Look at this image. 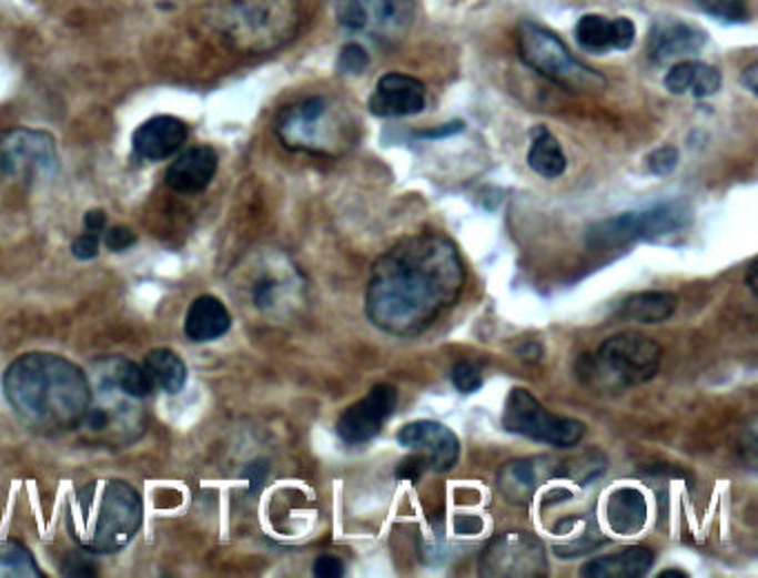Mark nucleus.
I'll return each instance as SVG.
<instances>
[{
    "label": "nucleus",
    "mask_w": 758,
    "mask_h": 578,
    "mask_svg": "<svg viewBox=\"0 0 758 578\" xmlns=\"http://www.w3.org/2000/svg\"><path fill=\"white\" fill-rule=\"evenodd\" d=\"M465 287L456 245L436 234H414L381 254L365 290V314L392 336H418L445 314Z\"/></svg>",
    "instance_id": "obj_1"
},
{
    "label": "nucleus",
    "mask_w": 758,
    "mask_h": 578,
    "mask_svg": "<svg viewBox=\"0 0 758 578\" xmlns=\"http://www.w3.org/2000/svg\"><path fill=\"white\" fill-rule=\"evenodd\" d=\"M3 394L28 427L54 436L81 425L92 403V381L65 356L30 352L8 367Z\"/></svg>",
    "instance_id": "obj_2"
},
{
    "label": "nucleus",
    "mask_w": 758,
    "mask_h": 578,
    "mask_svg": "<svg viewBox=\"0 0 758 578\" xmlns=\"http://www.w3.org/2000/svg\"><path fill=\"white\" fill-rule=\"evenodd\" d=\"M68 525L81 549L121 551L143 525V498L121 478H94L72 494Z\"/></svg>",
    "instance_id": "obj_3"
},
{
    "label": "nucleus",
    "mask_w": 758,
    "mask_h": 578,
    "mask_svg": "<svg viewBox=\"0 0 758 578\" xmlns=\"http://www.w3.org/2000/svg\"><path fill=\"white\" fill-rule=\"evenodd\" d=\"M212 32L236 54L265 57L285 48L301 28L299 0H212Z\"/></svg>",
    "instance_id": "obj_4"
},
{
    "label": "nucleus",
    "mask_w": 758,
    "mask_h": 578,
    "mask_svg": "<svg viewBox=\"0 0 758 578\" xmlns=\"http://www.w3.org/2000/svg\"><path fill=\"white\" fill-rule=\"evenodd\" d=\"M663 347L636 332L609 336L596 352L576 358V376L583 385L603 392H623L651 381L660 367Z\"/></svg>",
    "instance_id": "obj_5"
},
{
    "label": "nucleus",
    "mask_w": 758,
    "mask_h": 578,
    "mask_svg": "<svg viewBox=\"0 0 758 578\" xmlns=\"http://www.w3.org/2000/svg\"><path fill=\"white\" fill-rule=\"evenodd\" d=\"M518 52L532 70L567 92H600L605 88L603 74L574 59L556 34L532 21L518 26Z\"/></svg>",
    "instance_id": "obj_6"
},
{
    "label": "nucleus",
    "mask_w": 758,
    "mask_h": 578,
    "mask_svg": "<svg viewBox=\"0 0 758 578\" xmlns=\"http://www.w3.org/2000/svg\"><path fill=\"white\" fill-rule=\"evenodd\" d=\"M694 219L691 205L685 201L658 203L645 212H625L592 225L585 234L589 247H618L631 241H654L685 230Z\"/></svg>",
    "instance_id": "obj_7"
},
{
    "label": "nucleus",
    "mask_w": 758,
    "mask_h": 578,
    "mask_svg": "<svg viewBox=\"0 0 758 578\" xmlns=\"http://www.w3.org/2000/svg\"><path fill=\"white\" fill-rule=\"evenodd\" d=\"M97 383L92 385V403L81 420L90 434H110L123 443H130L143 432L141 398L128 394L112 376L105 361L97 363Z\"/></svg>",
    "instance_id": "obj_8"
},
{
    "label": "nucleus",
    "mask_w": 758,
    "mask_h": 578,
    "mask_svg": "<svg viewBox=\"0 0 758 578\" xmlns=\"http://www.w3.org/2000/svg\"><path fill=\"white\" fill-rule=\"evenodd\" d=\"M503 427L552 447H574L585 436V423L545 409L534 394L523 387L509 392L503 409Z\"/></svg>",
    "instance_id": "obj_9"
},
{
    "label": "nucleus",
    "mask_w": 758,
    "mask_h": 578,
    "mask_svg": "<svg viewBox=\"0 0 758 578\" xmlns=\"http://www.w3.org/2000/svg\"><path fill=\"white\" fill-rule=\"evenodd\" d=\"M338 26L376 43L403 41L414 23V0H334Z\"/></svg>",
    "instance_id": "obj_10"
},
{
    "label": "nucleus",
    "mask_w": 758,
    "mask_h": 578,
    "mask_svg": "<svg viewBox=\"0 0 758 578\" xmlns=\"http://www.w3.org/2000/svg\"><path fill=\"white\" fill-rule=\"evenodd\" d=\"M59 170V148L50 132L12 128L0 132V176L48 179Z\"/></svg>",
    "instance_id": "obj_11"
},
{
    "label": "nucleus",
    "mask_w": 758,
    "mask_h": 578,
    "mask_svg": "<svg viewBox=\"0 0 758 578\" xmlns=\"http://www.w3.org/2000/svg\"><path fill=\"white\" fill-rule=\"evenodd\" d=\"M332 101L312 97L285 108L276 119V134L287 150L296 152H327L330 136H338L341 128L330 121Z\"/></svg>",
    "instance_id": "obj_12"
},
{
    "label": "nucleus",
    "mask_w": 758,
    "mask_h": 578,
    "mask_svg": "<svg viewBox=\"0 0 758 578\" xmlns=\"http://www.w3.org/2000/svg\"><path fill=\"white\" fill-rule=\"evenodd\" d=\"M485 576H543L547 574V554L543 542L529 531H505L487 542L481 556Z\"/></svg>",
    "instance_id": "obj_13"
},
{
    "label": "nucleus",
    "mask_w": 758,
    "mask_h": 578,
    "mask_svg": "<svg viewBox=\"0 0 758 578\" xmlns=\"http://www.w3.org/2000/svg\"><path fill=\"white\" fill-rule=\"evenodd\" d=\"M398 392L392 385H376L367 396L347 407L338 423L336 434L347 445H365L378 436L385 420L394 414Z\"/></svg>",
    "instance_id": "obj_14"
},
{
    "label": "nucleus",
    "mask_w": 758,
    "mask_h": 578,
    "mask_svg": "<svg viewBox=\"0 0 758 578\" xmlns=\"http://www.w3.org/2000/svg\"><path fill=\"white\" fill-rule=\"evenodd\" d=\"M396 438L403 447L423 454L427 458V465L436 471H447L458 463L461 443L456 434L443 423L414 420L398 429Z\"/></svg>",
    "instance_id": "obj_15"
},
{
    "label": "nucleus",
    "mask_w": 758,
    "mask_h": 578,
    "mask_svg": "<svg viewBox=\"0 0 758 578\" xmlns=\"http://www.w3.org/2000/svg\"><path fill=\"white\" fill-rule=\"evenodd\" d=\"M565 474L567 467L554 458H518L501 467L498 489L509 503L525 505L545 480L563 478Z\"/></svg>",
    "instance_id": "obj_16"
},
{
    "label": "nucleus",
    "mask_w": 758,
    "mask_h": 578,
    "mask_svg": "<svg viewBox=\"0 0 758 578\" xmlns=\"http://www.w3.org/2000/svg\"><path fill=\"white\" fill-rule=\"evenodd\" d=\"M425 110V85L407 74H385L370 99V112L381 119L414 116Z\"/></svg>",
    "instance_id": "obj_17"
},
{
    "label": "nucleus",
    "mask_w": 758,
    "mask_h": 578,
    "mask_svg": "<svg viewBox=\"0 0 758 578\" xmlns=\"http://www.w3.org/2000/svg\"><path fill=\"white\" fill-rule=\"evenodd\" d=\"M188 125L176 116H154L145 121L132 136L134 152L152 163L165 161L181 152L188 141Z\"/></svg>",
    "instance_id": "obj_18"
},
{
    "label": "nucleus",
    "mask_w": 758,
    "mask_h": 578,
    "mask_svg": "<svg viewBox=\"0 0 758 578\" xmlns=\"http://www.w3.org/2000/svg\"><path fill=\"white\" fill-rule=\"evenodd\" d=\"M219 170V154L210 145H196L176 156L165 172V183L179 194H199L210 187Z\"/></svg>",
    "instance_id": "obj_19"
},
{
    "label": "nucleus",
    "mask_w": 758,
    "mask_h": 578,
    "mask_svg": "<svg viewBox=\"0 0 758 578\" xmlns=\"http://www.w3.org/2000/svg\"><path fill=\"white\" fill-rule=\"evenodd\" d=\"M705 41L707 37L694 26H685L674 19L658 21L649 32V59L656 63L685 59L700 52Z\"/></svg>",
    "instance_id": "obj_20"
},
{
    "label": "nucleus",
    "mask_w": 758,
    "mask_h": 578,
    "mask_svg": "<svg viewBox=\"0 0 758 578\" xmlns=\"http://www.w3.org/2000/svg\"><path fill=\"white\" fill-rule=\"evenodd\" d=\"M232 329V314L216 296H199L185 316V336L194 343L219 341Z\"/></svg>",
    "instance_id": "obj_21"
},
{
    "label": "nucleus",
    "mask_w": 758,
    "mask_h": 578,
    "mask_svg": "<svg viewBox=\"0 0 758 578\" xmlns=\"http://www.w3.org/2000/svg\"><path fill=\"white\" fill-rule=\"evenodd\" d=\"M654 565V551L643 545L623 547L618 554H607L589 560L580 576L585 578H638L649 571Z\"/></svg>",
    "instance_id": "obj_22"
},
{
    "label": "nucleus",
    "mask_w": 758,
    "mask_h": 578,
    "mask_svg": "<svg viewBox=\"0 0 758 578\" xmlns=\"http://www.w3.org/2000/svg\"><path fill=\"white\" fill-rule=\"evenodd\" d=\"M607 525L620 536H631L647 523V500L634 487H618L609 494L605 505Z\"/></svg>",
    "instance_id": "obj_23"
},
{
    "label": "nucleus",
    "mask_w": 758,
    "mask_h": 578,
    "mask_svg": "<svg viewBox=\"0 0 758 578\" xmlns=\"http://www.w3.org/2000/svg\"><path fill=\"white\" fill-rule=\"evenodd\" d=\"M554 536L567 538V542L554 545V551L563 558H576L580 554L594 551L600 542H605L596 523L592 518H583V516H572V518L558 520L554 525Z\"/></svg>",
    "instance_id": "obj_24"
},
{
    "label": "nucleus",
    "mask_w": 758,
    "mask_h": 578,
    "mask_svg": "<svg viewBox=\"0 0 758 578\" xmlns=\"http://www.w3.org/2000/svg\"><path fill=\"white\" fill-rule=\"evenodd\" d=\"M143 369L148 372L152 383L168 394H181L185 389L188 365L174 349H152L143 361Z\"/></svg>",
    "instance_id": "obj_25"
},
{
    "label": "nucleus",
    "mask_w": 758,
    "mask_h": 578,
    "mask_svg": "<svg viewBox=\"0 0 758 578\" xmlns=\"http://www.w3.org/2000/svg\"><path fill=\"white\" fill-rule=\"evenodd\" d=\"M678 298L671 292H638L629 296L620 314L636 323H663L676 312Z\"/></svg>",
    "instance_id": "obj_26"
},
{
    "label": "nucleus",
    "mask_w": 758,
    "mask_h": 578,
    "mask_svg": "<svg viewBox=\"0 0 758 578\" xmlns=\"http://www.w3.org/2000/svg\"><path fill=\"white\" fill-rule=\"evenodd\" d=\"M527 163L543 179H558L567 170V159L560 150V143L545 128L534 130Z\"/></svg>",
    "instance_id": "obj_27"
},
{
    "label": "nucleus",
    "mask_w": 758,
    "mask_h": 578,
    "mask_svg": "<svg viewBox=\"0 0 758 578\" xmlns=\"http://www.w3.org/2000/svg\"><path fill=\"white\" fill-rule=\"evenodd\" d=\"M34 554L14 538H0V578H41Z\"/></svg>",
    "instance_id": "obj_28"
},
{
    "label": "nucleus",
    "mask_w": 758,
    "mask_h": 578,
    "mask_svg": "<svg viewBox=\"0 0 758 578\" xmlns=\"http://www.w3.org/2000/svg\"><path fill=\"white\" fill-rule=\"evenodd\" d=\"M114 381L132 396L137 398H145L152 394V378L148 376V372L143 369V365H137L134 361H128V358H121V356H114V358H105Z\"/></svg>",
    "instance_id": "obj_29"
},
{
    "label": "nucleus",
    "mask_w": 758,
    "mask_h": 578,
    "mask_svg": "<svg viewBox=\"0 0 758 578\" xmlns=\"http://www.w3.org/2000/svg\"><path fill=\"white\" fill-rule=\"evenodd\" d=\"M576 41L589 54H605L612 50L609 21L598 14H587L576 23Z\"/></svg>",
    "instance_id": "obj_30"
},
{
    "label": "nucleus",
    "mask_w": 758,
    "mask_h": 578,
    "mask_svg": "<svg viewBox=\"0 0 758 578\" xmlns=\"http://www.w3.org/2000/svg\"><path fill=\"white\" fill-rule=\"evenodd\" d=\"M696 8L725 23H742L747 19V8L742 0H694Z\"/></svg>",
    "instance_id": "obj_31"
},
{
    "label": "nucleus",
    "mask_w": 758,
    "mask_h": 578,
    "mask_svg": "<svg viewBox=\"0 0 758 578\" xmlns=\"http://www.w3.org/2000/svg\"><path fill=\"white\" fill-rule=\"evenodd\" d=\"M696 70H698V63L696 61H680L676 63L674 68H669L667 77H665V90L674 97H680V94H687L691 92V85H694V79H696Z\"/></svg>",
    "instance_id": "obj_32"
},
{
    "label": "nucleus",
    "mask_w": 758,
    "mask_h": 578,
    "mask_svg": "<svg viewBox=\"0 0 758 578\" xmlns=\"http://www.w3.org/2000/svg\"><path fill=\"white\" fill-rule=\"evenodd\" d=\"M452 383L458 392L472 394V392H478L483 387V374L474 363L461 361L452 367Z\"/></svg>",
    "instance_id": "obj_33"
},
{
    "label": "nucleus",
    "mask_w": 758,
    "mask_h": 578,
    "mask_svg": "<svg viewBox=\"0 0 758 578\" xmlns=\"http://www.w3.org/2000/svg\"><path fill=\"white\" fill-rule=\"evenodd\" d=\"M720 72L711 65H705V63H698V70H696V79H694V85H691V94L696 99H707V97H714L718 90H720Z\"/></svg>",
    "instance_id": "obj_34"
},
{
    "label": "nucleus",
    "mask_w": 758,
    "mask_h": 578,
    "mask_svg": "<svg viewBox=\"0 0 758 578\" xmlns=\"http://www.w3.org/2000/svg\"><path fill=\"white\" fill-rule=\"evenodd\" d=\"M370 65V57L367 52L363 50V45L358 43H347L343 50H341V57H338V70L343 74H363L365 68Z\"/></svg>",
    "instance_id": "obj_35"
},
{
    "label": "nucleus",
    "mask_w": 758,
    "mask_h": 578,
    "mask_svg": "<svg viewBox=\"0 0 758 578\" xmlns=\"http://www.w3.org/2000/svg\"><path fill=\"white\" fill-rule=\"evenodd\" d=\"M678 150L671 148V145H665V148H658L656 152H651L647 156V170L654 174V176H667L676 170L678 165Z\"/></svg>",
    "instance_id": "obj_36"
},
{
    "label": "nucleus",
    "mask_w": 758,
    "mask_h": 578,
    "mask_svg": "<svg viewBox=\"0 0 758 578\" xmlns=\"http://www.w3.org/2000/svg\"><path fill=\"white\" fill-rule=\"evenodd\" d=\"M609 39H612V50H629L634 39H636V28L629 19H614L609 21Z\"/></svg>",
    "instance_id": "obj_37"
},
{
    "label": "nucleus",
    "mask_w": 758,
    "mask_h": 578,
    "mask_svg": "<svg viewBox=\"0 0 758 578\" xmlns=\"http://www.w3.org/2000/svg\"><path fill=\"white\" fill-rule=\"evenodd\" d=\"M139 241L137 232L125 227V225H114L110 230H105V236H103V243L110 252H125L130 247H134Z\"/></svg>",
    "instance_id": "obj_38"
},
{
    "label": "nucleus",
    "mask_w": 758,
    "mask_h": 578,
    "mask_svg": "<svg viewBox=\"0 0 758 578\" xmlns=\"http://www.w3.org/2000/svg\"><path fill=\"white\" fill-rule=\"evenodd\" d=\"M101 252V241H99V234H92V232H85L81 234L74 243H72V254L79 258V261H94Z\"/></svg>",
    "instance_id": "obj_39"
},
{
    "label": "nucleus",
    "mask_w": 758,
    "mask_h": 578,
    "mask_svg": "<svg viewBox=\"0 0 758 578\" xmlns=\"http://www.w3.org/2000/svg\"><path fill=\"white\" fill-rule=\"evenodd\" d=\"M276 290H279V283L274 278H261L254 283L252 287V298H254V305L259 310H267L274 305L276 301Z\"/></svg>",
    "instance_id": "obj_40"
},
{
    "label": "nucleus",
    "mask_w": 758,
    "mask_h": 578,
    "mask_svg": "<svg viewBox=\"0 0 758 578\" xmlns=\"http://www.w3.org/2000/svg\"><path fill=\"white\" fill-rule=\"evenodd\" d=\"M270 474V463L265 458H259V460H252L245 469H243V478H247L250 483V491L256 494L263 489L265 485V478Z\"/></svg>",
    "instance_id": "obj_41"
},
{
    "label": "nucleus",
    "mask_w": 758,
    "mask_h": 578,
    "mask_svg": "<svg viewBox=\"0 0 758 578\" xmlns=\"http://www.w3.org/2000/svg\"><path fill=\"white\" fill-rule=\"evenodd\" d=\"M314 576L319 578H341L345 567H343V560L332 556V554H323L314 560V567H312Z\"/></svg>",
    "instance_id": "obj_42"
},
{
    "label": "nucleus",
    "mask_w": 758,
    "mask_h": 578,
    "mask_svg": "<svg viewBox=\"0 0 758 578\" xmlns=\"http://www.w3.org/2000/svg\"><path fill=\"white\" fill-rule=\"evenodd\" d=\"M429 465H427V458L421 454V456H410V458H405L398 467H396V478L398 480H416V478H421L423 476V471L427 469Z\"/></svg>",
    "instance_id": "obj_43"
},
{
    "label": "nucleus",
    "mask_w": 758,
    "mask_h": 578,
    "mask_svg": "<svg viewBox=\"0 0 758 578\" xmlns=\"http://www.w3.org/2000/svg\"><path fill=\"white\" fill-rule=\"evenodd\" d=\"M63 571L68 576H94L99 569L85 554H70V558L63 562Z\"/></svg>",
    "instance_id": "obj_44"
},
{
    "label": "nucleus",
    "mask_w": 758,
    "mask_h": 578,
    "mask_svg": "<svg viewBox=\"0 0 758 578\" xmlns=\"http://www.w3.org/2000/svg\"><path fill=\"white\" fill-rule=\"evenodd\" d=\"M454 529H456L458 534L472 536V534L483 531V520H481L478 516H467V514H463V516H456V518H454Z\"/></svg>",
    "instance_id": "obj_45"
},
{
    "label": "nucleus",
    "mask_w": 758,
    "mask_h": 578,
    "mask_svg": "<svg viewBox=\"0 0 758 578\" xmlns=\"http://www.w3.org/2000/svg\"><path fill=\"white\" fill-rule=\"evenodd\" d=\"M85 230L92 234H101L108 230V214L103 210H90L85 214Z\"/></svg>",
    "instance_id": "obj_46"
},
{
    "label": "nucleus",
    "mask_w": 758,
    "mask_h": 578,
    "mask_svg": "<svg viewBox=\"0 0 758 578\" xmlns=\"http://www.w3.org/2000/svg\"><path fill=\"white\" fill-rule=\"evenodd\" d=\"M463 130H465V123H463V121H454V123H449V125H443V128L432 130V132H423V134H418V136H421V139H445V136L458 134V132H463Z\"/></svg>",
    "instance_id": "obj_47"
},
{
    "label": "nucleus",
    "mask_w": 758,
    "mask_h": 578,
    "mask_svg": "<svg viewBox=\"0 0 758 578\" xmlns=\"http://www.w3.org/2000/svg\"><path fill=\"white\" fill-rule=\"evenodd\" d=\"M756 79H758V65H749V68L745 70V74H742V85H747V90H749L751 94H758V83H756Z\"/></svg>",
    "instance_id": "obj_48"
},
{
    "label": "nucleus",
    "mask_w": 758,
    "mask_h": 578,
    "mask_svg": "<svg viewBox=\"0 0 758 578\" xmlns=\"http://www.w3.org/2000/svg\"><path fill=\"white\" fill-rule=\"evenodd\" d=\"M658 576H660V578H687V574L680 571V569H665V571H660Z\"/></svg>",
    "instance_id": "obj_49"
},
{
    "label": "nucleus",
    "mask_w": 758,
    "mask_h": 578,
    "mask_svg": "<svg viewBox=\"0 0 758 578\" xmlns=\"http://www.w3.org/2000/svg\"><path fill=\"white\" fill-rule=\"evenodd\" d=\"M754 281H756V263L749 265V274H747V285H749V287L754 290V294H756V283H754Z\"/></svg>",
    "instance_id": "obj_50"
}]
</instances>
